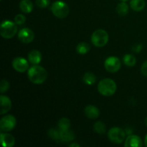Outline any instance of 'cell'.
Here are the masks:
<instances>
[{
    "label": "cell",
    "mask_w": 147,
    "mask_h": 147,
    "mask_svg": "<svg viewBox=\"0 0 147 147\" xmlns=\"http://www.w3.org/2000/svg\"><path fill=\"white\" fill-rule=\"evenodd\" d=\"M83 80L85 84L88 86H92L96 82V77L93 73L88 72L84 74L83 77Z\"/></svg>",
    "instance_id": "d6986e66"
},
{
    "label": "cell",
    "mask_w": 147,
    "mask_h": 147,
    "mask_svg": "<svg viewBox=\"0 0 147 147\" xmlns=\"http://www.w3.org/2000/svg\"><path fill=\"white\" fill-rule=\"evenodd\" d=\"M9 83L6 80H2L0 83V92L4 93L7 92L9 88Z\"/></svg>",
    "instance_id": "d4e9b609"
},
{
    "label": "cell",
    "mask_w": 147,
    "mask_h": 147,
    "mask_svg": "<svg viewBox=\"0 0 147 147\" xmlns=\"http://www.w3.org/2000/svg\"><path fill=\"white\" fill-rule=\"evenodd\" d=\"M27 76L29 80L34 84H42L47 79V73L42 67L34 65L29 68Z\"/></svg>",
    "instance_id": "6da1fadb"
},
{
    "label": "cell",
    "mask_w": 147,
    "mask_h": 147,
    "mask_svg": "<svg viewBox=\"0 0 147 147\" xmlns=\"http://www.w3.org/2000/svg\"><path fill=\"white\" fill-rule=\"evenodd\" d=\"M145 124H146V126H147V117L146 118V119H145Z\"/></svg>",
    "instance_id": "1f68e13d"
},
{
    "label": "cell",
    "mask_w": 147,
    "mask_h": 147,
    "mask_svg": "<svg viewBox=\"0 0 147 147\" xmlns=\"http://www.w3.org/2000/svg\"><path fill=\"white\" fill-rule=\"evenodd\" d=\"M109 34L103 30H97L92 34L91 42L96 47H102L109 42Z\"/></svg>",
    "instance_id": "5b68a950"
},
{
    "label": "cell",
    "mask_w": 147,
    "mask_h": 147,
    "mask_svg": "<svg viewBox=\"0 0 147 147\" xmlns=\"http://www.w3.org/2000/svg\"><path fill=\"white\" fill-rule=\"evenodd\" d=\"M123 63L128 67H133L136 65V59L131 54L125 55L123 57Z\"/></svg>",
    "instance_id": "7402d4cb"
},
{
    "label": "cell",
    "mask_w": 147,
    "mask_h": 147,
    "mask_svg": "<svg viewBox=\"0 0 147 147\" xmlns=\"http://www.w3.org/2000/svg\"><path fill=\"white\" fill-rule=\"evenodd\" d=\"M48 135L52 138V139L60 141V131H57L56 129H50L48 132Z\"/></svg>",
    "instance_id": "484cf974"
},
{
    "label": "cell",
    "mask_w": 147,
    "mask_h": 147,
    "mask_svg": "<svg viewBox=\"0 0 147 147\" xmlns=\"http://www.w3.org/2000/svg\"><path fill=\"white\" fill-rule=\"evenodd\" d=\"M117 86L114 80L110 78H105L100 80L98 85V90L104 96H111L116 93Z\"/></svg>",
    "instance_id": "7a4b0ae2"
},
{
    "label": "cell",
    "mask_w": 147,
    "mask_h": 147,
    "mask_svg": "<svg viewBox=\"0 0 147 147\" xmlns=\"http://www.w3.org/2000/svg\"><path fill=\"white\" fill-rule=\"evenodd\" d=\"M0 102H1V112L0 114H4L9 111L11 108V101L7 96L1 95L0 96Z\"/></svg>",
    "instance_id": "4fadbf2b"
},
{
    "label": "cell",
    "mask_w": 147,
    "mask_h": 147,
    "mask_svg": "<svg viewBox=\"0 0 147 147\" xmlns=\"http://www.w3.org/2000/svg\"><path fill=\"white\" fill-rule=\"evenodd\" d=\"M26 21V17H24L23 14H17L16 15V17H14V22L17 24H19V25H21V24H23Z\"/></svg>",
    "instance_id": "83f0119b"
},
{
    "label": "cell",
    "mask_w": 147,
    "mask_h": 147,
    "mask_svg": "<svg viewBox=\"0 0 147 147\" xmlns=\"http://www.w3.org/2000/svg\"><path fill=\"white\" fill-rule=\"evenodd\" d=\"M108 137L111 142L114 144H121L126 138V133L119 127H113L109 130Z\"/></svg>",
    "instance_id": "8992f818"
},
{
    "label": "cell",
    "mask_w": 147,
    "mask_h": 147,
    "mask_svg": "<svg viewBox=\"0 0 147 147\" xmlns=\"http://www.w3.org/2000/svg\"><path fill=\"white\" fill-rule=\"evenodd\" d=\"M144 0H131L130 7L134 11H141L145 7Z\"/></svg>",
    "instance_id": "2e32d148"
},
{
    "label": "cell",
    "mask_w": 147,
    "mask_h": 147,
    "mask_svg": "<svg viewBox=\"0 0 147 147\" xmlns=\"http://www.w3.org/2000/svg\"><path fill=\"white\" fill-rule=\"evenodd\" d=\"M50 4V0H36V4L38 7L42 9L46 8Z\"/></svg>",
    "instance_id": "4316f807"
},
{
    "label": "cell",
    "mask_w": 147,
    "mask_h": 147,
    "mask_svg": "<svg viewBox=\"0 0 147 147\" xmlns=\"http://www.w3.org/2000/svg\"><path fill=\"white\" fill-rule=\"evenodd\" d=\"M93 129L96 133L99 134H103L106 133V126L104 123H103L102 121H97L94 124Z\"/></svg>",
    "instance_id": "cb8c5ba5"
},
{
    "label": "cell",
    "mask_w": 147,
    "mask_h": 147,
    "mask_svg": "<svg viewBox=\"0 0 147 147\" xmlns=\"http://www.w3.org/2000/svg\"><path fill=\"white\" fill-rule=\"evenodd\" d=\"M18 39L23 43L28 44L32 42L34 39V34L32 30L29 28H23L19 32Z\"/></svg>",
    "instance_id": "30bf717a"
},
{
    "label": "cell",
    "mask_w": 147,
    "mask_h": 147,
    "mask_svg": "<svg viewBox=\"0 0 147 147\" xmlns=\"http://www.w3.org/2000/svg\"><path fill=\"white\" fill-rule=\"evenodd\" d=\"M84 112L86 116L90 119H97L100 115L99 109L93 105H88V106H86L84 109Z\"/></svg>",
    "instance_id": "7c38bea8"
},
{
    "label": "cell",
    "mask_w": 147,
    "mask_h": 147,
    "mask_svg": "<svg viewBox=\"0 0 147 147\" xmlns=\"http://www.w3.org/2000/svg\"><path fill=\"white\" fill-rule=\"evenodd\" d=\"M1 143L4 147H12L15 144V139L12 135L7 133H1Z\"/></svg>",
    "instance_id": "5bb4252c"
},
{
    "label": "cell",
    "mask_w": 147,
    "mask_h": 147,
    "mask_svg": "<svg viewBox=\"0 0 147 147\" xmlns=\"http://www.w3.org/2000/svg\"><path fill=\"white\" fill-rule=\"evenodd\" d=\"M120 1H129V0H120Z\"/></svg>",
    "instance_id": "d6a6232c"
},
{
    "label": "cell",
    "mask_w": 147,
    "mask_h": 147,
    "mask_svg": "<svg viewBox=\"0 0 147 147\" xmlns=\"http://www.w3.org/2000/svg\"><path fill=\"white\" fill-rule=\"evenodd\" d=\"M17 124V120L12 115H7L1 119L0 129L1 131H11L14 129Z\"/></svg>",
    "instance_id": "52a82bcc"
},
{
    "label": "cell",
    "mask_w": 147,
    "mask_h": 147,
    "mask_svg": "<svg viewBox=\"0 0 147 147\" xmlns=\"http://www.w3.org/2000/svg\"><path fill=\"white\" fill-rule=\"evenodd\" d=\"M70 126V121L67 118H62L58 121V127L60 131H67Z\"/></svg>",
    "instance_id": "603a6c76"
},
{
    "label": "cell",
    "mask_w": 147,
    "mask_h": 147,
    "mask_svg": "<svg viewBox=\"0 0 147 147\" xmlns=\"http://www.w3.org/2000/svg\"><path fill=\"white\" fill-rule=\"evenodd\" d=\"M141 72L144 76H147V60L142 64V68H141Z\"/></svg>",
    "instance_id": "f1b7e54d"
},
{
    "label": "cell",
    "mask_w": 147,
    "mask_h": 147,
    "mask_svg": "<svg viewBox=\"0 0 147 147\" xmlns=\"http://www.w3.org/2000/svg\"><path fill=\"white\" fill-rule=\"evenodd\" d=\"M51 11L56 17L63 19L68 15L70 10L65 2L63 1H56L52 4Z\"/></svg>",
    "instance_id": "277c9868"
},
{
    "label": "cell",
    "mask_w": 147,
    "mask_h": 147,
    "mask_svg": "<svg viewBox=\"0 0 147 147\" xmlns=\"http://www.w3.org/2000/svg\"><path fill=\"white\" fill-rule=\"evenodd\" d=\"M129 10V7L126 1H122V2L119 3L116 7V11H117L118 14L121 16H125L128 14Z\"/></svg>",
    "instance_id": "ffe728a7"
},
{
    "label": "cell",
    "mask_w": 147,
    "mask_h": 147,
    "mask_svg": "<svg viewBox=\"0 0 147 147\" xmlns=\"http://www.w3.org/2000/svg\"><path fill=\"white\" fill-rule=\"evenodd\" d=\"M12 67L19 73H24L29 68V64L27 60L22 57H17L12 61Z\"/></svg>",
    "instance_id": "9c48e42d"
},
{
    "label": "cell",
    "mask_w": 147,
    "mask_h": 147,
    "mask_svg": "<svg viewBox=\"0 0 147 147\" xmlns=\"http://www.w3.org/2000/svg\"><path fill=\"white\" fill-rule=\"evenodd\" d=\"M124 146L126 147H142L143 146V142L139 136L130 135L126 138Z\"/></svg>",
    "instance_id": "8fae6325"
},
{
    "label": "cell",
    "mask_w": 147,
    "mask_h": 147,
    "mask_svg": "<svg viewBox=\"0 0 147 147\" xmlns=\"http://www.w3.org/2000/svg\"><path fill=\"white\" fill-rule=\"evenodd\" d=\"M69 146H77V147H79V146H80V145H79V144H74V143H73V144H70V145H69Z\"/></svg>",
    "instance_id": "f546056e"
},
{
    "label": "cell",
    "mask_w": 147,
    "mask_h": 147,
    "mask_svg": "<svg viewBox=\"0 0 147 147\" xmlns=\"http://www.w3.org/2000/svg\"><path fill=\"white\" fill-rule=\"evenodd\" d=\"M144 144L145 146H146L147 147V134L146 136H145V139H144Z\"/></svg>",
    "instance_id": "4dcf8cb0"
},
{
    "label": "cell",
    "mask_w": 147,
    "mask_h": 147,
    "mask_svg": "<svg viewBox=\"0 0 147 147\" xmlns=\"http://www.w3.org/2000/svg\"><path fill=\"white\" fill-rule=\"evenodd\" d=\"M16 23L10 20H4L1 22L0 27V34L4 38L11 39L17 34V27Z\"/></svg>",
    "instance_id": "3957f363"
},
{
    "label": "cell",
    "mask_w": 147,
    "mask_h": 147,
    "mask_svg": "<svg viewBox=\"0 0 147 147\" xmlns=\"http://www.w3.org/2000/svg\"><path fill=\"white\" fill-rule=\"evenodd\" d=\"M90 48V45L88 43L85 42H80L78 45L77 47H76V50H77L78 54L85 55L88 53Z\"/></svg>",
    "instance_id": "44dd1931"
},
{
    "label": "cell",
    "mask_w": 147,
    "mask_h": 147,
    "mask_svg": "<svg viewBox=\"0 0 147 147\" xmlns=\"http://www.w3.org/2000/svg\"><path fill=\"white\" fill-rule=\"evenodd\" d=\"M121 61L116 57H109L106 60L104 63L105 68L109 73H114L119 71L121 68Z\"/></svg>",
    "instance_id": "ba28073f"
},
{
    "label": "cell",
    "mask_w": 147,
    "mask_h": 147,
    "mask_svg": "<svg viewBox=\"0 0 147 147\" xmlns=\"http://www.w3.org/2000/svg\"><path fill=\"white\" fill-rule=\"evenodd\" d=\"M20 8L23 12L28 14L33 10V4L30 0H22L20 3Z\"/></svg>",
    "instance_id": "e0dca14e"
},
{
    "label": "cell",
    "mask_w": 147,
    "mask_h": 147,
    "mask_svg": "<svg viewBox=\"0 0 147 147\" xmlns=\"http://www.w3.org/2000/svg\"><path fill=\"white\" fill-rule=\"evenodd\" d=\"M75 135L73 132L70 131H60V141L62 142H70L73 141L75 138Z\"/></svg>",
    "instance_id": "ac0fdd59"
},
{
    "label": "cell",
    "mask_w": 147,
    "mask_h": 147,
    "mask_svg": "<svg viewBox=\"0 0 147 147\" xmlns=\"http://www.w3.org/2000/svg\"><path fill=\"white\" fill-rule=\"evenodd\" d=\"M28 60L30 63L33 65H37L41 62L42 54L40 51L37 50H33L30 51L28 54Z\"/></svg>",
    "instance_id": "9a60e30c"
}]
</instances>
